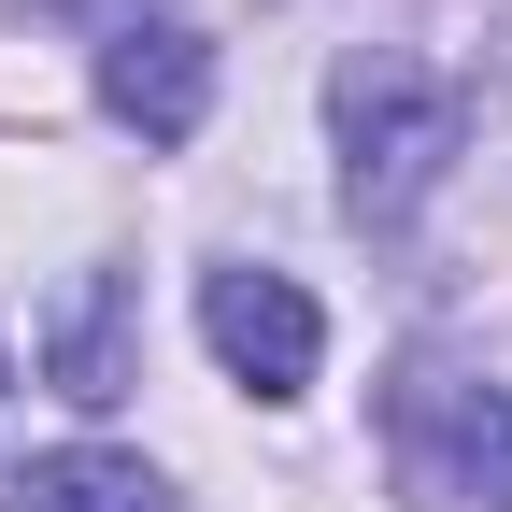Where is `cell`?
<instances>
[{
    "mask_svg": "<svg viewBox=\"0 0 512 512\" xmlns=\"http://www.w3.org/2000/svg\"><path fill=\"white\" fill-rule=\"evenodd\" d=\"M200 342L228 356V384H256V399H299L313 356H328V313H313L285 271H200Z\"/></svg>",
    "mask_w": 512,
    "mask_h": 512,
    "instance_id": "3",
    "label": "cell"
},
{
    "mask_svg": "<svg viewBox=\"0 0 512 512\" xmlns=\"http://www.w3.org/2000/svg\"><path fill=\"white\" fill-rule=\"evenodd\" d=\"M384 441L441 512H512V370L470 356H399L384 384Z\"/></svg>",
    "mask_w": 512,
    "mask_h": 512,
    "instance_id": "2",
    "label": "cell"
},
{
    "mask_svg": "<svg viewBox=\"0 0 512 512\" xmlns=\"http://www.w3.org/2000/svg\"><path fill=\"white\" fill-rule=\"evenodd\" d=\"M29 370L57 384L72 413H114L128 384H143V356H128V271H72L43 313H29Z\"/></svg>",
    "mask_w": 512,
    "mask_h": 512,
    "instance_id": "5",
    "label": "cell"
},
{
    "mask_svg": "<svg viewBox=\"0 0 512 512\" xmlns=\"http://www.w3.org/2000/svg\"><path fill=\"white\" fill-rule=\"evenodd\" d=\"M0 512H185L143 456H100V441H57V456H29L15 484H0Z\"/></svg>",
    "mask_w": 512,
    "mask_h": 512,
    "instance_id": "6",
    "label": "cell"
},
{
    "mask_svg": "<svg viewBox=\"0 0 512 512\" xmlns=\"http://www.w3.org/2000/svg\"><path fill=\"white\" fill-rule=\"evenodd\" d=\"M100 114L143 128V143H200V114H214V43L185 29V15H128V29L100 43Z\"/></svg>",
    "mask_w": 512,
    "mask_h": 512,
    "instance_id": "4",
    "label": "cell"
},
{
    "mask_svg": "<svg viewBox=\"0 0 512 512\" xmlns=\"http://www.w3.org/2000/svg\"><path fill=\"white\" fill-rule=\"evenodd\" d=\"M328 128H342V214L356 228H399L427 185L456 171L470 100H456V72H427L413 43H356L328 72Z\"/></svg>",
    "mask_w": 512,
    "mask_h": 512,
    "instance_id": "1",
    "label": "cell"
},
{
    "mask_svg": "<svg viewBox=\"0 0 512 512\" xmlns=\"http://www.w3.org/2000/svg\"><path fill=\"white\" fill-rule=\"evenodd\" d=\"M498 114H512V43H498Z\"/></svg>",
    "mask_w": 512,
    "mask_h": 512,
    "instance_id": "7",
    "label": "cell"
}]
</instances>
